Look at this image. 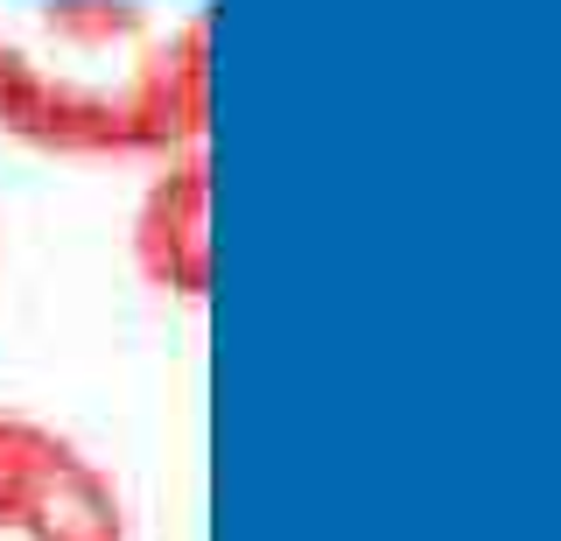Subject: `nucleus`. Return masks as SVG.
I'll list each match as a JSON object with an SVG mask.
<instances>
[{
    "instance_id": "nucleus-3",
    "label": "nucleus",
    "mask_w": 561,
    "mask_h": 541,
    "mask_svg": "<svg viewBox=\"0 0 561 541\" xmlns=\"http://www.w3.org/2000/svg\"><path fill=\"white\" fill-rule=\"evenodd\" d=\"M134 260L162 295L204 303V289H210V162H204V148L169 155L162 177L140 190Z\"/></svg>"
},
{
    "instance_id": "nucleus-2",
    "label": "nucleus",
    "mask_w": 561,
    "mask_h": 541,
    "mask_svg": "<svg viewBox=\"0 0 561 541\" xmlns=\"http://www.w3.org/2000/svg\"><path fill=\"white\" fill-rule=\"evenodd\" d=\"M0 541H127V499L64 429L0 408Z\"/></svg>"
},
{
    "instance_id": "nucleus-4",
    "label": "nucleus",
    "mask_w": 561,
    "mask_h": 541,
    "mask_svg": "<svg viewBox=\"0 0 561 541\" xmlns=\"http://www.w3.org/2000/svg\"><path fill=\"white\" fill-rule=\"evenodd\" d=\"M0 260H8V253H0Z\"/></svg>"
},
{
    "instance_id": "nucleus-1",
    "label": "nucleus",
    "mask_w": 561,
    "mask_h": 541,
    "mask_svg": "<svg viewBox=\"0 0 561 541\" xmlns=\"http://www.w3.org/2000/svg\"><path fill=\"white\" fill-rule=\"evenodd\" d=\"M0 134L43 155H190L210 134V8L0 0Z\"/></svg>"
}]
</instances>
